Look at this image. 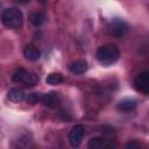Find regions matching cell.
Masks as SVG:
<instances>
[{"label": "cell", "mask_w": 149, "mask_h": 149, "mask_svg": "<svg viewBox=\"0 0 149 149\" xmlns=\"http://www.w3.org/2000/svg\"><path fill=\"white\" fill-rule=\"evenodd\" d=\"M95 56H97V59L101 64H104V65H111V64H114L119 59L120 51L113 44H105V45H101L97 50Z\"/></svg>", "instance_id": "6da1fadb"}, {"label": "cell", "mask_w": 149, "mask_h": 149, "mask_svg": "<svg viewBox=\"0 0 149 149\" xmlns=\"http://www.w3.org/2000/svg\"><path fill=\"white\" fill-rule=\"evenodd\" d=\"M1 21L8 28H20L23 23V14L19 8H6L1 13Z\"/></svg>", "instance_id": "7a4b0ae2"}, {"label": "cell", "mask_w": 149, "mask_h": 149, "mask_svg": "<svg viewBox=\"0 0 149 149\" xmlns=\"http://www.w3.org/2000/svg\"><path fill=\"white\" fill-rule=\"evenodd\" d=\"M85 135V128L83 125H76L69 133V141L70 144L74 148L79 147L81 143V139Z\"/></svg>", "instance_id": "3957f363"}, {"label": "cell", "mask_w": 149, "mask_h": 149, "mask_svg": "<svg viewBox=\"0 0 149 149\" xmlns=\"http://www.w3.org/2000/svg\"><path fill=\"white\" fill-rule=\"evenodd\" d=\"M41 102L49 108H55V107L59 106L61 97L57 92H48V93H44L41 95Z\"/></svg>", "instance_id": "277c9868"}, {"label": "cell", "mask_w": 149, "mask_h": 149, "mask_svg": "<svg viewBox=\"0 0 149 149\" xmlns=\"http://www.w3.org/2000/svg\"><path fill=\"white\" fill-rule=\"evenodd\" d=\"M134 86L137 91H141L144 94H148L149 93V74H148V72L140 73L134 80Z\"/></svg>", "instance_id": "5b68a950"}, {"label": "cell", "mask_w": 149, "mask_h": 149, "mask_svg": "<svg viewBox=\"0 0 149 149\" xmlns=\"http://www.w3.org/2000/svg\"><path fill=\"white\" fill-rule=\"evenodd\" d=\"M111 29H112V34L115 36V37H121L127 30H128V26L125 21L120 20V19H114L112 21V24H111Z\"/></svg>", "instance_id": "8992f818"}, {"label": "cell", "mask_w": 149, "mask_h": 149, "mask_svg": "<svg viewBox=\"0 0 149 149\" xmlns=\"http://www.w3.org/2000/svg\"><path fill=\"white\" fill-rule=\"evenodd\" d=\"M88 148L90 149H101V148H111V147H115L112 143H108L107 140L102 139V137H92L88 141Z\"/></svg>", "instance_id": "52a82bcc"}, {"label": "cell", "mask_w": 149, "mask_h": 149, "mask_svg": "<svg viewBox=\"0 0 149 149\" xmlns=\"http://www.w3.org/2000/svg\"><path fill=\"white\" fill-rule=\"evenodd\" d=\"M69 70L74 74H81L87 70V63L85 61H74L69 65Z\"/></svg>", "instance_id": "ba28073f"}, {"label": "cell", "mask_w": 149, "mask_h": 149, "mask_svg": "<svg viewBox=\"0 0 149 149\" xmlns=\"http://www.w3.org/2000/svg\"><path fill=\"white\" fill-rule=\"evenodd\" d=\"M23 55L29 61H37L40 58V56H41V52H40V50L36 47H34V45H27L24 48V50H23Z\"/></svg>", "instance_id": "9c48e42d"}, {"label": "cell", "mask_w": 149, "mask_h": 149, "mask_svg": "<svg viewBox=\"0 0 149 149\" xmlns=\"http://www.w3.org/2000/svg\"><path fill=\"white\" fill-rule=\"evenodd\" d=\"M8 98L13 102H21L24 99V92L22 88H19V87L10 88L8 91Z\"/></svg>", "instance_id": "30bf717a"}, {"label": "cell", "mask_w": 149, "mask_h": 149, "mask_svg": "<svg viewBox=\"0 0 149 149\" xmlns=\"http://www.w3.org/2000/svg\"><path fill=\"white\" fill-rule=\"evenodd\" d=\"M136 107V101L134 99H123L118 104V108L121 112H130Z\"/></svg>", "instance_id": "8fae6325"}, {"label": "cell", "mask_w": 149, "mask_h": 149, "mask_svg": "<svg viewBox=\"0 0 149 149\" xmlns=\"http://www.w3.org/2000/svg\"><path fill=\"white\" fill-rule=\"evenodd\" d=\"M40 80V77L36 74V73H28L24 76L22 83L24 85V87H34Z\"/></svg>", "instance_id": "7c38bea8"}, {"label": "cell", "mask_w": 149, "mask_h": 149, "mask_svg": "<svg viewBox=\"0 0 149 149\" xmlns=\"http://www.w3.org/2000/svg\"><path fill=\"white\" fill-rule=\"evenodd\" d=\"M45 21V15L42 12H34L30 14V22L35 26V27H40L41 24H43Z\"/></svg>", "instance_id": "4fadbf2b"}, {"label": "cell", "mask_w": 149, "mask_h": 149, "mask_svg": "<svg viewBox=\"0 0 149 149\" xmlns=\"http://www.w3.org/2000/svg\"><path fill=\"white\" fill-rule=\"evenodd\" d=\"M63 80H64V78H63V76L61 73H50L45 79V81L48 84H50V85H58Z\"/></svg>", "instance_id": "5bb4252c"}, {"label": "cell", "mask_w": 149, "mask_h": 149, "mask_svg": "<svg viewBox=\"0 0 149 149\" xmlns=\"http://www.w3.org/2000/svg\"><path fill=\"white\" fill-rule=\"evenodd\" d=\"M26 74H27V71L21 68V69H19V70L13 74V80L16 81V83H22V80H23V78H24Z\"/></svg>", "instance_id": "9a60e30c"}, {"label": "cell", "mask_w": 149, "mask_h": 149, "mask_svg": "<svg viewBox=\"0 0 149 149\" xmlns=\"http://www.w3.org/2000/svg\"><path fill=\"white\" fill-rule=\"evenodd\" d=\"M41 93L38 92H34V93H30L28 97H27V102L29 104H36L38 101H41Z\"/></svg>", "instance_id": "2e32d148"}, {"label": "cell", "mask_w": 149, "mask_h": 149, "mask_svg": "<svg viewBox=\"0 0 149 149\" xmlns=\"http://www.w3.org/2000/svg\"><path fill=\"white\" fill-rule=\"evenodd\" d=\"M126 148H130V149H137V148H141V146H140V143H137V142L133 141V142L127 143V144H126Z\"/></svg>", "instance_id": "e0dca14e"}, {"label": "cell", "mask_w": 149, "mask_h": 149, "mask_svg": "<svg viewBox=\"0 0 149 149\" xmlns=\"http://www.w3.org/2000/svg\"><path fill=\"white\" fill-rule=\"evenodd\" d=\"M38 1H40L42 5H44V3H47V1H48V0H38Z\"/></svg>", "instance_id": "ac0fdd59"}, {"label": "cell", "mask_w": 149, "mask_h": 149, "mask_svg": "<svg viewBox=\"0 0 149 149\" xmlns=\"http://www.w3.org/2000/svg\"><path fill=\"white\" fill-rule=\"evenodd\" d=\"M17 1H20V2H29L30 0H17Z\"/></svg>", "instance_id": "d6986e66"}]
</instances>
